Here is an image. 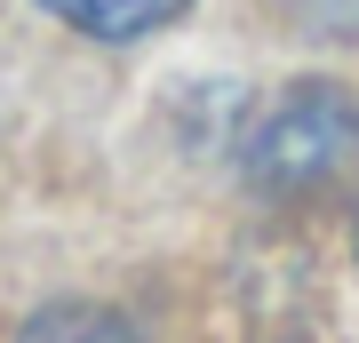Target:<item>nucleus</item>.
I'll return each mask as SVG.
<instances>
[{
    "instance_id": "obj_1",
    "label": "nucleus",
    "mask_w": 359,
    "mask_h": 343,
    "mask_svg": "<svg viewBox=\"0 0 359 343\" xmlns=\"http://www.w3.org/2000/svg\"><path fill=\"white\" fill-rule=\"evenodd\" d=\"M240 176L256 191H327L359 176V96L344 80H295L240 128Z\"/></svg>"
},
{
    "instance_id": "obj_2",
    "label": "nucleus",
    "mask_w": 359,
    "mask_h": 343,
    "mask_svg": "<svg viewBox=\"0 0 359 343\" xmlns=\"http://www.w3.org/2000/svg\"><path fill=\"white\" fill-rule=\"evenodd\" d=\"M40 8H48L56 25L88 32V40H144V32L176 25L192 0H40Z\"/></svg>"
},
{
    "instance_id": "obj_3",
    "label": "nucleus",
    "mask_w": 359,
    "mask_h": 343,
    "mask_svg": "<svg viewBox=\"0 0 359 343\" xmlns=\"http://www.w3.org/2000/svg\"><path fill=\"white\" fill-rule=\"evenodd\" d=\"M16 343H144V335L104 304H48L16 328Z\"/></svg>"
},
{
    "instance_id": "obj_4",
    "label": "nucleus",
    "mask_w": 359,
    "mask_h": 343,
    "mask_svg": "<svg viewBox=\"0 0 359 343\" xmlns=\"http://www.w3.org/2000/svg\"><path fill=\"white\" fill-rule=\"evenodd\" d=\"M280 16L304 40H359V0H280Z\"/></svg>"
},
{
    "instance_id": "obj_5",
    "label": "nucleus",
    "mask_w": 359,
    "mask_h": 343,
    "mask_svg": "<svg viewBox=\"0 0 359 343\" xmlns=\"http://www.w3.org/2000/svg\"><path fill=\"white\" fill-rule=\"evenodd\" d=\"M351 255H359V231H351Z\"/></svg>"
}]
</instances>
